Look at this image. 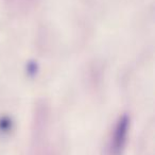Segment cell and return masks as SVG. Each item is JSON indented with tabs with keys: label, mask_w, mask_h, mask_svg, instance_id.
Instances as JSON below:
<instances>
[{
	"label": "cell",
	"mask_w": 155,
	"mask_h": 155,
	"mask_svg": "<svg viewBox=\"0 0 155 155\" xmlns=\"http://www.w3.org/2000/svg\"><path fill=\"white\" fill-rule=\"evenodd\" d=\"M12 8L17 10H26L32 7L37 0H8Z\"/></svg>",
	"instance_id": "2"
},
{
	"label": "cell",
	"mask_w": 155,
	"mask_h": 155,
	"mask_svg": "<svg viewBox=\"0 0 155 155\" xmlns=\"http://www.w3.org/2000/svg\"><path fill=\"white\" fill-rule=\"evenodd\" d=\"M127 127H129V120L127 117H123L120 121H119L118 125H117L116 133H115L114 137V151L116 153H119L122 150L123 146L125 143V138H127Z\"/></svg>",
	"instance_id": "1"
}]
</instances>
